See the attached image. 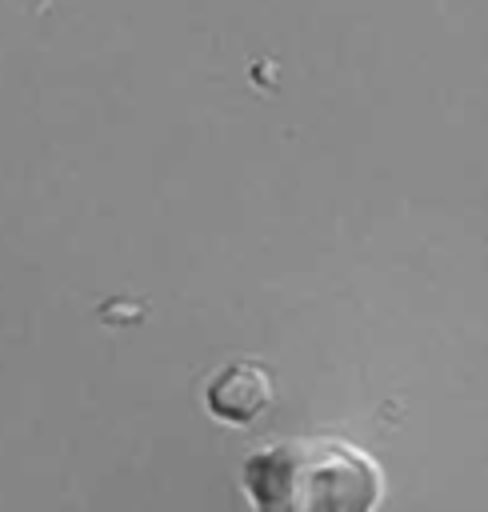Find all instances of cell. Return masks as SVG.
<instances>
[{
  "mask_svg": "<svg viewBox=\"0 0 488 512\" xmlns=\"http://www.w3.org/2000/svg\"><path fill=\"white\" fill-rule=\"evenodd\" d=\"M244 492L256 512H372L384 480L348 440L292 436L244 460Z\"/></svg>",
  "mask_w": 488,
  "mask_h": 512,
  "instance_id": "1",
  "label": "cell"
},
{
  "mask_svg": "<svg viewBox=\"0 0 488 512\" xmlns=\"http://www.w3.org/2000/svg\"><path fill=\"white\" fill-rule=\"evenodd\" d=\"M268 396V376L256 364H232L208 380V412L228 424H248L252 416H260Z\"/></svg>",
  "mask_w": 488,
  "mask_h": 512,
  "instance_id": "2",
  "label": "cell"
}]
</instances>
